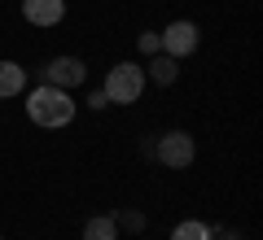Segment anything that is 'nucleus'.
Here are the masks:
<instances>
[{"label": "nucleus", "instance_id": "obj_1", "mask_svg": "<svg viewBox=\"0 0 263 240\" xmlns=\"http://www.w3.org/2000/svg\"><path fill=\"white\" fill-rule=\"evenodd\" d=\"M75 110L79 105L70 101L66 88H53V83H40L35 92L27 96V118L44 131H57V127H70L75 122Z\"/></svg>", "mask_w": 263, "mask_h": 240}, {"label": "nucleus", "instance_id": "obj_2", "mask_svg": "<svg viewBox=\"0 0 263 240\" xmlns=\"http://www.w3.org/2000/svg\"><path fill=\"white\" fill-rule=\"evenodd\" d=\"M145 66H136V61H119V66H110L105 70V83H101V92L110 96V105H136L141 101V92H145Z\"/></svg>", "mask_w": 263, "mask_h": 240}, {"label": "nucleus", "instance_id": "obj_3", "mask_svg": "<svg viewBox=\"0 0 263 240\" xmlns=\"http://www.w3.org/2000/svg\"><path fill=\"white\" fill-rule=\"evenodd\" d=\"M193 153H197V144H193V136L189 131H162V136H154V157H158L162 166H171V170H184V166H193Z\"/></svg>", "mask_w": 263, "mask_h": 240}, {"label": "nucleus", "instance_id": "obj_4", "mask_svg": "<svg viewBox=\"0 0 263 240\" xmlns=\"http://www.w3.org/2000/svg\"><path fill=\"white\" fill-rule=\"evenodd\" d=\"M197 44H202V31H197V22H189V18H176V22H167V31H158V48L167 57H189V53H197Z\"/></svg>", "mask_w": 263, "mask_h": 240}, {"label": "nucleus", "instance_id": "obj_5", "mask_svg": "<svg viewBox=\"0 0 263 240\" xmlns=\"http://www.w3.org/2000/svg\"><path fill=\"white\" fill-rule=\"evenodd\" d=\"M44 83H53V88H66V92H70V88H79L88 79V66L79 61V57H53V61L44 66Z\"/></svg>", "mask_w": 263, "mask_h": 240}, {"label": "nucleus", "instance_id": "obj_6", "mask_svg": "<svg viewBox=\"0 0 263 240\" xmlns=\"http://www.w3.org/2000/svg\"><path fill=\"white\" fill-rule=\"evenodd\" d=\"M22 18L31 27H57L66 18V0H22Z\"/></svg>", "mask_w": 263, "mask_h": 240}, {"label": "nucleus", "instance_id": "obj_7", "mask_svg": "<svg viewBox=\"0 0 263 240\" xmlns=\"http://www.w3.org/2000/svg\"><path fill=\"white\" fill-rule=\"evenodd\" d=\"M145 79H154L158 88H171L180 79V61H176V57H167V53H154L149 66H145Z\"/></svg>", "mask_w": 263, "mask_h": 240}, {"label": "nucleus", "instance_id": "obj_8", "mask_svg": "<svg viewBox=\"0 0 263 240\" xmlns=\"http://www.w3.org/2000/svg\"><path fill=\"white\" fill-rule=\"evenodd\" d=\"M22 88H27V70H22L18 61H0V101L18 96Z\"/></svg>", "mask_w": 263, "mask_h": 240}, {"label": "nucleus", "instance_id": "obj_9", "mask_svg": "<svg viewBox=\"0 0 263 240\" xmlns=\"http://www.w3.org/2000/svg\"><path fill=\"white\" fill-rule=\"evenodd\" d=\"M84 240H119V223L114 214H97V219L84 223Z\"/></svg>", "mask_w": 263, "mask_h": 240}, {"label": "nucleus", "instance_id": "obj_10", "mask_svg": "<svg viewBox=\"0 0 263 240\" xmlns=\"http://www.w3.org/2000/svg\"><path fill=\"white\" fill-rule=\"evenodd\" d=\"M171 240H211V223H202V219H184V223H176Z\"/></svg>", "mask_w": 263, "mask_h": 240}, {"label": "nucleus", "instance_id": "obj_11", "mask_svg": "<svg viewBox=\"0 0 263 240\" xmlns=\"http://www.w3.org/2000/svg\"><path fill=\"white\" fill-rule=\"evenodd\" d=\"M114 223H119V227H127V231H145V214L141 210H123V214H114Z\"/></svg>", "mask_w": 263, "mask_h": 240}, {"label": "nucleus", "instance_id": "obj_12", "mask_svg": "<svg viewBox=\"0 0 263 240\" xmlns=\"http://www.w3.org/2000/svg\"><path fill=\"white\" fill-rule=\"evenodd\" d=\"M136 48H141L145 57H154V53H162V48H158V31H141V35H136Z\"/></svg>", "mask_w": 263, "mask_h": 240}, {"label": "nucleus", "instance_id": "obj_13", "mask_svg": "<svg viewBox=\"0 0 263 240\" xmlns=\"http://www.w3.org/2000/svg\"><path fill=\"white\" fill-rule=\"evenodd\" d=\"M88 105H92V110H110V96L97 88V92H88Z\"/></svg>", "mask_w": 263, "mask_h": 240}, {"label": "nucleus", "instance_id": "obj_14", "mask_svg": "<svg viewBox=\"0 0 263 240\" xmlns=\"http://www.w3.org/2000/svg\"><path fill=\"white\" fill-rule=\"evenodd\" d=\"M211 240H241L237 231H228V227H211Z\"/></svg>", "mask_w": 263, "mask_h": 240}, {"label": "nucleus", "instance_id": "obj_15", "mask_svg": "<svg viewBox=\"0 0 263 240\" xmlns=\"http://www.w3.org/2000/svg\"><path fill=\"white\" fill-rule=\"evenodd\" d=\"M0 240H5V236H0Z\"/></svg>", "mask_w": 263, "mask_h": 240}]
</instances>
